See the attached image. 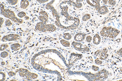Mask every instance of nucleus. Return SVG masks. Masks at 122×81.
<instances>
[{
    "label": "nucleus",
    "instance_id": "f257e3e1",
    "mask_svg": "<svg viewBox=\"0 0 122 81\" xmlns=\"http://www.w3.org/2000/svg\"><path fill=\"white\" fill-rule=\"evenodd\" d=\"M1 14L4 17L10 19L12 21L18 24H22L23 20L17 18L13 12L8 9H5L4 6L2 4H0Z\"/></svg>",
    "mask_w": 122,
    "mask_h": 81
},
{
    "label": "nucleus",
    "instance_id": "f03ea898",
    "mask_svg": "<svg viewBox=\"0 0 122 81\" xmlns=\"http://www.w3.org/2000/svg\"><path fill=\"white\" fill-rule=\"evenodd\" d=\"M120 33V31L118 29L112 27H105L102 29L100 35L104 37L114 39Z\"/></svg>",
    "mask_w": 122,
    "mask_h": 81
},
{
    "label": "nucleus",
    "instance_id": "7ed1b4c3",
    "mask_svg": "<svg viewBox=\"0 0 122 81\" xmlns=\"http://www.w3.org/2000/svg\"><path fill=\"white\" fill-rule=\"evenodd\" d=\"M36 30L42 32H54L56 30V27L53 24H46L43 22H39L36 26Z\"/></svg>",
    "mask_w": 122,
    "mask_h": 81
},
{
    "label": "nucleus",
    "instance_id": "20e7f679",
    "mask_svg": "<svg viewBox=\"0 0 122 81\" xmlns=\"http://www.w3.org/2000/svg\"><path fill=\"white\" fill-rule=\"evenodd\" d=\"M72 45L74 47V49L80 52H89V49L88 47L85 45H83L81 43L77 41H73Z\"/></svg>",
    "mask_w": 122,
    "mask_h": 81
},
{
    "label": "nucleus",
    "instance_id": "39448f33",
    "mask_svg": "<svg viewBox=\"0 0 122 81\" xmlns=\"http://www.w3.org/2000/svg\"><path fill=\"white\" fill-rule=\"evenodd\" d=\"M20 38V36L18 34H11L4 36L2 38V41L4 42L12 41L19 40Z\"/></svg>",
    "mask_w": 122,
    "mask_h": 81
},
{
    "label": "nucleus",
    "instance_id": "423d86ee",
    "mask_svg": "<svg viewBox=\"0 0 122 81\" xmlns=\"http://www.w3.org/2000/svg\"><path fill=\"white\" fill-rule=\"evenodd\" d=\"M38 19L41 22L46 24L48 18V15L45 11H42L40 12Z\"/></svg>",
    "mask_w": 122,
    "mask_h": 81
},
{
    "label": "nucleus",
    "instance_id": "0eeeda50",
    "mask_svg": "<svg viewBox=\"0 0 122 81\" xmlns=\"http://www.w3.org/2000/svg\"><path fill=\"white\" fill-rule=\"evenodd\" d=\"M86 37V34L82 33H77L75 35L74 37V40L77 42H81L83 41Z\"/></svg>",
    "mask_w": 122,
    "mask_h": 81
},
{
    "label": "nucleus",
    "instance_id": "6e6552de",
    "mask_svg": "<svg viewBox=\"0 0 122 81\" xmlns=\"http://www.w3.org/2000/svg\"><path fill=\"white\" fill-rule=\"evenodd\" d=\"M86 2L90 5L94 7L97 11L100 7V4H98L95 0H86Z\"/></svg>",
    "mask_w": 122,
    "mask_h": 81
},
{
    "label": "nucleus",
    "instance_id": "1a4fd4ad",
    "mask_svg": "<svg viewBox=\"0 0 122 81\" xmlns=\"http://www.w3.org/2000/svg\"><path fill=\"white\" fill-rule=\"evenodd\" d=\"M108 52V50L106 48H104L101 51V54L100 55V59L101 60H105L108 57L109 55L107 54Z\"/></svg>",
    "mask_w": 122,
    "mask_h": 81
},
{
    "label": "nucleus",
    "instance_id": "9d476101",
    "mask_svg": "<svg viewBox=\"0 0 122 81\" xmlns=\"http://www.w3.org/2000/svg\"><path fill=\"white\" fill-rule=\"evenodd\" d=\"M98 13L101 15H105L109 13L108 8L105 6H100L98 10Z\"/></svg>",
    "mask_w": 122,
    "mask_h": 81
},
{
    "label": "nucleus",
    "instance_id": "9b49d317",
    "mask_svg": "<svg viewBox=\"0 0 122 81\" xmlns=\"http://www.w3.org/2000/svg\"><path fill=\"white\" fill-rule=\"evenodd\" d=\"M101 38L98 34H95L93 38V42L96 45H98L100 43Z\"/></svg>",
    "mask_w": 122,
    "mask_h": 81
},
{
    "label": "nucleus",
    "instance_id": "f8f14e48",
    "mask_svg": "<svg viewBox=\"0 0 122 81\" xmlns=\"http://www.w3.org/2000/svg\"><path fill=\"white\" fill-rule=\"evenodd\" d=\"M29 5L28 0H21L20 2V7L22 9H26Z\"/></svg>",
    "mask_w": 122,
    "mask_h": 81
},
{
    "label": "nucleus",
    "instance_id": "ddd939ff",
    "mask_svg": "<svg viewBox=\"0 0 122 81\" xmlns=\"http://www.w3.org/2000/svg\"><path fill=\"white\" fill-rule=\"evenodd\" d=\"M21 47V45L19 43L13 44L11 46V48L12 50L17 51L19 50Z\"/></svg>",
    "mask_w": 122,
    "mask_h": 81
},
{
    "label": "nucleus",
    "instance_id": "4468645a",
    "mask_svg": "<svg viewBox=\"0 0 122 81\" xmlns=\"http://www.w3.org/2000/svg\"><path fill=\"white\" fill-rule=\"evenodd\" d=\"M60 43L62 46L64 47H69L70 46V43L67 40L65 39H61L60 40Z\"/></svg>",
    "mask_w": 122,
    "mask_h": 81
},
{
    "label": "nucleus",
    "instance_id": "2eb2a0df",
    "mask_svg": "<svg viewBox=\"0 0 122 81\" xmlns=\"http://www.w3.org/2000/svg\"><path fill=\"white\" fill-rule=\"evenodd\" d=\"M72 37V36L71 34L69 33H66L63 35V38L67 40H71Z\"/></svg>",
    "mask_w": 122,
    "mask_h": 81
},
{
    "label": "nucleus",
    "instance_id": "dca6fc26",
    "mask_svg": "<svg viewBox=\"0 0 122 81\" xmlns=\"http://www.w3.org/2000/svg\"><path fill=\"white\" fill-rule=\"evenodd\" d=\"M91 15L89 14H85L82 17V20L83 21H86L91 18Z\"/></svg>",
    "mask_w": 122,
    "mask_h": 81
},
{
    "label": "nucleus",
    "instance_id": "f3484780",
    "mask_svg": "<svg viewBox=\"0 0 122 81\" xmlns=\"http://www.w3.org/2000/svg\"><path fill=\"white\" fill-rule=\"evenodd\" d=\"M7 3L11 5H15L18 3V0H5Z\"/></svg>",
    "mask_w": 122,
    "mask_h": 81
},
{
    "label": "nucleus",
    "instance_id": "a211bd4d",
    "mask_svg": "<svg viewBox=\"0 0 122 81\" xmlns=\"http://www.w3.org/2000/svg\"><path fill=\"white\" fill-rule=\"evenodd\" d=\"M26 15V13L23 11H21L18 13L17 16L19 18H21L25 17Z\"/></svg>",
    "mask_w": 122,
    "mask_h": 81
},
{
    "label": "nucleus",
    "instance_id": "6ab92c4d",
    "mask_svg": "<svg viewBox=\"0 0 122 81\" xmlns=\"http://www.w3.org/2000/svg\"><path fill=\"white\" fill-rule=\"evenodd\" d=\"M8 47H9V45L8 44H2L0 46V50L4 51L5 50H6V49L8 48Z\"/></svg>",
    "mask_w": 122,
    "mask_h": 81
},
{
    "label": "nucleus",
    "instance_id": "aec40b11",
    "mask_svg": "<svg viewBox=\"0 0 122 81\" xmlns=\"http://www.w3.org/2000/svg\"><path fill=\"white\" fill-rule=\"evenodd\" d=\"M12 22H11L10 19H6V20L5 21V25L7 27L11 26L12 25Z\"/></svg>",
    "mask_w": 122,
    "mask_h": 81
},
{
    "label": "nucleus",
    "instance_id": "412c9836",
    "mask_svg": "<svg viewBox=\"0 0 122 81\" xmlns=\"http://www.w3.org/2000/svg\"><path fill=\"white\" fill-rule=\"evenodd\" d=\"M8 53L6 51H4L3 52H2L0 54V56L2 58H5L8 56Z\"/></svg>",
    "mask_w": 122,
    "mask_h": 81
},
{
    "label": "nucleus",
    "instance_id": "4be33fe9",
    "mask_svg": "<svg viewBox=\"0 0 122 81\" xmlns=\"http://www.w3.org/2000/svg\"><path fill=\"white\" fill-rule=\"evenodd\" d=\"M108 3L110 5L113 6L116 4V1L114 0H108Z\"/></svg>",
    "mask_w": 122,
    "mask_h": 81
},
{
    "label": "nucleus",
    "instance_id": "5701e85b",
    "mask_svg": "<svg viewBox=\"0 0 122 81\" xmlns=\"http://www.w3.org/2000/svg\"><path fill=\"white\" fill-rule=\"evenodd\" d=\"M0 81H4L5 79V74L4 72H0Z\"/></svg>",
    "mask_w": 122,
    "mask_h": 81
},
{
    "label": "nucleus",
    "instance_id": "b1692460",
    "mask_svg": "<svg viewBox=\"0 0 122 81\" xmlns=\"http://www.w3.org/2000/svg\"><path fill=\"white\" fill-rule=\"evenodd\" d=\"M92 40V37L91 36H88L86 37V41L87 42H91Z\"/></svg>",
    "mask_w": 122,
    "mask_h": 81
},
{
    "label": "nucleus",
    "instance_id": "393cba45",
    "mask_svg": "<svg viewBox=\"0 0 122 81\" xmlns=\"http://www.w3.org/2000/svg\"><path fill=\"white\" fill-rule=\"evenodd\" d=\"M95 62L96 63V64L97 65H99L102 64V61H101V60H99L98 58H97V59H96V60H95Z\"/></svg>",
    "mask_w": 122,
    "mask_h": 81
},
{
    "label": "nucleus",
    "instance_id": "a878e982",
    "mask_svg": "<svg viewBox=\"0 0 122 81\" xmlns=\"http://www.w3.org/2000/svg\"><path fill=\"white\" fill-rule=\"evenodd\" d=\"M92 69L94 71H98L99 70V67L96 65H93L92 66Z\"/></svg>",
    "mask_w": 122,
    "mask_h": 81
},
{
    "label": "nucleus",
    "instance_id": "bb28decb",
    "mask_svg": "<svg viewBox=\"0 0 122 81\" xmlns=\"http://www.w3.org/2000/svg\"><path fill=\"white\" fill-rule=\"evenodd\" d=\"M30 76H31L32 78H33V79H36V78H37L38 77V75H37L36 74L34 73H31Z\"/></svg>",
    "mask_w": 122,
    "mask_h": 81
},
{
    "label": "nucleus",
    "instance_id": "cd10ccee",
    "mask_svg": "<svg viewBox=\"0 0 122 81\" xmlns=\"http://www.w3.org/2000/svg\"><path fill=\"white\" fill-rule=\"evenodd\" d=\"M117 54L119 55L122 56V48L119 49V50H118L117 52Z\"/></svg>",
    "mask_w": 122,
    "mask_h": 81
},
{
    "label": "nucleus",
    "instance_id": "c85d7f7f",
    "mask_svg": "<svg viewBox=\"0 0 122 81\" xmlns=\"http://www.w3.org/2000/svg\"><path fill=\"white\" fill-rule=\"evenodd\" d=\"M8 75H9V76H11V77H12V76H15L16 74L15 72H9L8 73Z\"/></svg>",
    "mask_w": 122,
    "mask_h": 81
},
{
    "label": "nucleus",
    "instance_id": "c756f323",
    "mask_svg": "<svg viewBox=\"0 0 122 81\" xmlns=\"http://www.w3.org/2000/svg\"><path fill=\"white\" fill-rule=\"evenodd\" d=\"M36 0L40 3H43L49 1V0Z\"/></svg>",
    "mask_w": 122,
    "mask_h": 81
},
{
    "label": "nucleus",
    "instance_id": "7c9ffc66",
    "mask_svg": "<svg viewBox=\"0 0 122 81\" xmlns=\"http://www.w3.org/2000/svg\"><path fill=\"white\" fill-rule=\"evenodd\" d=\"M4 22V18L2 17H0V28L2 27V25L3 24Z\"/></svg>",
    "mask_w": 122,
    "mask_h": 81
},
{
    "label": "nucleus",
    "instance_id": "2f4dec72",
    "mask_svg": "<svg viewBox=\"0 0 122 81\" xmlns=\"http://www.w3.org/2000/svg\"><path fill=\"white\" fill-rule=\"evenodd\" d=\"M101 51L100 50H98L97 51H96V52H95L94 55L96 56L98 55L99 54L101 53Z\"/></svg>",
    "mask_w": 122,
    "mask_h": 81
},
{
    "label": "nucleus",
    "instance_id": "473e14b6",
    "mask_svg": "<svg viewBox=\"0 0 122 81\" xmlns=\"http://www.w3.org/2000/svg\"><path fill=\"white\" fill-rule=\"evenodd\" d=\"M29 17L28 16H27L26 15L25 17V20H26L28 21V20H29Z\"/></svg>",
    "mask_w": 122,
    "mask_h": 81
},
{
    "label": "nucleus",
    "instance_id": "72a5a7b5",
    "mask_svg": "<svg viewBox=\"0 0 122 81\" xmlns=\"http://www.w3.org/2000/svg\"><path fill=\"white\" fill-rule=\"evenodd\" d=\"M103 1L104 4H106L108 2V0H103Z\"/></svg>",
    "mask_w": 122,
    "mask_h": 81
},
{
    "label": "nucleus",
    "instance_id": "f704fd0d",
    "mask_svg": "<svg viewBox=\"0 0 122 81\" xmlns=\"http://www.w3.org/2000/svg\"><path fill=\"white\" fill-rule=\"evenodd\" d=\"M5 64V62L3 61V62H2V63H1V65H4Z\"/></svg>",
    "mask_w": 122,
    "mask_h": 81
},
{
    "label": "nucleus",
    "instance_id": "c9c22d12",
    "mask_svg": "<svg viewBox=\"0 0 122 81\" xmlns=\"http://www.w3.org/2000/svg\"><path fill=\"white\" fill-rule=\"evenodd\" d=\"M98 4H100V2L101 0H95Z\"/></svg>",
    "mask_w": 122,
    "mask_h": 81
},
{
    "label": "nucleus",
    "instance_id": "e433bc0d",
    "mask_svg": "<svg viewBox=\"0 0 122 81\" xmlns=\"http://www.w3.org/2000/svg\"><path fill=\"white\" fill-rule=\"evenodd\" d=\"M121 38H122V34H121Z\"/></svg>",
    "mask_w": 122,
    "mask_h": 81
}]
</instances>
